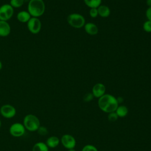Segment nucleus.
Wrapping results in <instances>:
<instances>
[{"label":"nucleus","mask_w":151,"mask_h":151,"mask_svg":"<svg viewBox=\"0 0 151 151\" xmlns=\"http://www.w3.org/2000/svg\"><path fill=\"white\" fill-rule=\"evenodd\" d=\"M0 113L4 118L11 119L16 115L17 110L12 105L6 104L2 106L0 108Z\"/></svg>","instance_id":"6e6552de"},{"label":"nucleus","mask_w":151,"mask_h":151,"mask_svg":"<svg viewBox=\"0 0 151 151\" xmlns=\"http://www.w3.org/2000/svg\"><path fill=\"white\" fill-rule=\"evenodd\" d=\"M106 92L105 86L100 83L96 84L92 88V94L94 97L100 98Z\"/></svg>","instance_id":"9d476101"},{"label":"nucleus","mask_w":151,"mask_h":151,"mask_svg":"<svg viewBox=\"0 0 151 151\" xmlns=\"http://www.w3.org/2000/svg\"><path fill=\"white\" fill-rule=\"evenodd\" d=\"M45 10V5L43 0H29L27 11L32 17L39 18L42 16Z\"/></svg>","instance_id":"f03ea898"},{"label":"nucleus","mask_w":151,"mask_h":151,"mask_svg":"<svg viewBox=\"0 0 151 151\" xmlns=\"http://www.w3.org/2000/svg\"><path fill=\"white\" fill-rule=\"evenodd\" d=\"M118 117H118L117 114H116V113L115 111L109 113V114H108V116H107L108 120L109 122H116L117 120Z\"/></svg>","instance_id":"412c9836"},{"label":"nucleus","mask_w":151,"mask_h":151,"mask_svg":"<svg viewBox=\"0 0 151 151\" xmlns=\"http://www.w3.org/2000/svg\"><path fill=\"white\" fill-rule=\"evenodd\" d=\"M89 14L91 18H96L99 15L97 8H90Z\"/></svg>","instance_id":"393cba45"},{"label":"nucleus","mask_w":151,"mask_h":151,"mask_svg":"<svg viewBox=\"0 0 151 151\" xmlns=\"http://www.w3.org/2000/svg\"><path fill=\"white\" fill-rule=\"evenodd\" d=\"M143 28L145 31L151 32V21L149 20L145 21L143 25Z\"/></svg>","instance_id":"4be33fe9"},{"label":"nucleus","mask_w":151,"mask_h":151,"mask_svg":"<svg viewBox=\"0 0 151 151\" xmlns=\"http://www.w3.org/2000/svg\"><path fill=\"white\" fill-rule=\"evenodd\" d=\"M11 33V26L7 21L0 20V37H5Z\"/></svg>","instance_id":"9b49d317"},{"label":"nucleus","mask_w":151,"mask_h":151,"mask_svg":"<svg viewBox=\"0 0 151 151\" xmlns=\"http://www.w3.org/2000/svg\"><path fill=\"white\" fill-rule=\"evenodd\" d=\"M116 99H117V101L118 103H122L123 101V98L121 97H119L118 98H116Z\"/></svg>","instance_id":"bb28decb"},{"label":"nucleus","mask_w":151,"mask_h":151,"mask_svg":"<svg viewBox=\"0 0 151 151\" xmlns=\"http://www.w3.org/2000/svg\"><path fill=\"white\" fill-rule=\"evenodd\" d=\"M32 17L28 11H21L17 15V19L22 23H27Z\"/></svg>","instance_id":"f8f14e48"},{"label":"nucleus","mask_w":151,"mask_h":151,"mask_svg":"<svg viewBox=\"0 0 151 151\" xmlns=\"http://www.w3.org/2000/svg\"><path fill=\"white\" fill-rule=\"evenodd\" d=\"M2 62L0 60V70L2 69Z\"/></svg>","instance_id":"c85d7f7f"},{"label":"nucleus","mask_w":151,"mask_h":151,"mask_svg":"<svg viewBox=\"0 0 151 151\" xmlns=\"http://www.w3.org/2000/svg\"><path fill=\"white\" fill-rule=\"evenodd\" d=\"M146 16L147 20L151 21V7H149L146 11Z\"/></svg>","instance_id":"a878e982"},{"label":"nucleus","mask_w":151,"mask_h":151,"mask_svg":"<svg viewBox=\"0 0 151 151\" xmlns=\"http://www.w3.org/2000/svg\"><path fill=\"white\" fill-rule=\"evenodd\" d=\"M41 22L38 18L31 17L27 22V28L30 32L34 34H38L41 29Z\"/></svg>","instance_id":"0eeeda50"},{"label":"nucleus","mask_w":151,"mask_h":151,"mask_svg":"<svg viewBox=\"0 0 151 151\" xmlns=\"http://www.w3.org/2000/svg\"><path fill=\"white\" fill-rule=\"evenodd\" d=\"M32 151H49V148L45 143L38 142L34 144L32 147Z\"/></svg>","instance_id":"dca6fc26"},{"label":"nucleus","mask_w":151,"mask_h":151,"mask_svg":"<svg viewBox=\"0 0 151 151\" xmlns=\"http://www.w3.org/2000/svg\"><path fill=\"white\" fill-rule=\"evenodd\" d=\"M81 151H98L97 149L93 145H85L82 149Z\"/></svg>","instance_id":"5701e85b"},{"label":"nucleus","mask_w":151,"mask_h":151,"mask_svg":"<svg viewBox=\"0 0 151 151\" xmlns=\"http://www.w3.org/2000/svg\"><path fill=\"white\" fill-rule=\"evenodd\" d=\"M84 2L90 8H97L101 5V0H84Z\"/></svg>","instance_id":"a211bd4d"},{"label":"nucleus","mask_w":151,"mask_h":151,"mask_svg":"<svg viewBox=\"0 0 151 151\" xmlns=\"http://www.w3.org/2000/svg\"><path fill=\"white\" fill-rule=\"evenodd\" d=\"M14 13V8L9 4H5L0 6V20L7 21L10 19Z\"/></svg>","instance_id":"39448f33"},{"label":"nucleus","mask_w":151,"mask_h":151,"mask_svg":"<svg viewBox=\"0 0 151 151\" xmlns=\"http://www.w3.org/2000/svg\"><path fill=\"white\" fill-rule=\"evenodd\" d=\"M25 128L23 123L15 122L12 124L9 128L10 134L15 137H19L23 136L25 133Z\"/></svg>","instance_id":"423d86ee"},{"label":"nucleus","mask_w":151,"mask_h":151,"mask_svg":"<svg viewBox=\"0 0 151 151\" xmlns=\"http://www.w3.org/2000/svg\"><path fill=\"white\" fill-rule=\"evenodd\" d=\"M23 124L25 129L29 132L37 131L41 126L38 117L32 114H28L24 117Z\"/></svg>","instance_id":"7ed1b4c3"},{"label":"nucleus","mask_w":151,"mask_h":151,"mask_svg":"<svg viewBox=\"0 0 151 151\" xmlns=\"http://www.w3.org/2000/svg\"><path fill=\"white\" fill-rule=\"evenodd\" d=\"M60 142L59 138L55 136H52L47 138L45 142V144L48 148H55L57 147Z\"/></svg>","instance_id":"4468645a"},{"label":"nucleus","mask_w":151,"mask_h":151,"mask_svg":"<svg viewBox=\"0 0 151 151\" xmlns=\"http://www.w3.org/2000/svg\"><path fill=\"white\" fill-rule=\"evenodd\" d=\"M115 112L117 114L118 117H125L128 113V109L124 105H121L117 107Z\"/></svg>","instance_id":"f3484780"},{"label":"nucleus","mask_w":151,"mask_h":151,"mask_svg":"<svg viewBox=\"0 0 151 151\" xmlns=\"http://www.w3.org/2000/svg\"><path fill=\"white\" fill-rule=\"evenodd\" d=\"M84 29L86 32L91 35H94L98 33L99 29L97 26L92 22H88L84 25Z\"/></svg>","instance_id":"ddd939ff"},{"label":"nucleus","mask_w":151,"mask_h":151,"mask_svg":"<svg viewBox=\"0 0 151 151\" xmlns=\"http://www.w3.org/2000/svg\"><path fill=\"white\" fill-rule=\"evenodd\" d=\"M68 151H76L74 149H68Z\"/></svg>","instance_id":"c756f323"},{"label":"nucleus","mask_w":151,"mask_h":151,"mask_svg":"<svg viewBox=\"0 0 151 151\" xmlns=\"http://www.w3.org/2000/svg\"><path fill=\"white\" fill-rule=\"evenodd\" d=\"M146 4L149 7H151V0H146Z\"/></svg>","instance_id":"cd10ccee"},{"label":"nucleus","mask_w":151,"mask_h":151,"mask_svg":"<svg viewBox=\"0 0 151 151\" xmlns=\"http://www.w3.org/2000/svg\"><path fill=\"white\" fill-rule=\"evenodd\" d=\"M61 142L63 146L67 149H74L76 145L75 138L73 136L68 134H64L61 137Z\"/></svg>","instance_id":"1a4fd4ad"},{"label":"nucleus","mask_w":151,"mask_h":151,"mask_svg":"<svg viewBox=\"0 0 151 151\" xmlns=\"http://www.w3.org/2000/svg\"><path fill=\"white\" fill-rule=\"evenodd\" d=\"M98 11V14L100 17L103 18H107L108 17L110 14V8L104 5H101L97 8Z\"/></svg>","instance_id":"2eb2a0df"},{"label":"nucleus","mask_w":151,"mask_h":151,"mask_svg":"<svg viewBox=\"0 0 151 151\" xmlns=\"http://www.w3.org/2000/svg\"><path fill=\"white\" fill-rule=\"evenodd\" d=\"M1 124H2V123H1V120H0V129H1Z\"/></svg>","instance_id":"7c9ffc66"},{"label":"nucleus","mask_w":151,"mask_h":151,"mask_svg":"<svg viewBox=\"0 0 151 151\" xmlns=\"http://www.w3.org/2000/svg\"><path fill=\"white\" fill-rule=\"evenodd\" d=\"M38 134H39L41 136H45L48 134V129H47L46 127L44 126H40L39 127V128L38 129V130H37Z\"/></svg>","instance_id":"aec40b11"},{"label":"nucleus","mask_w":151,"mask_h":151,"mask_svg":"<svg viewBox=\"0 0 151 151\" xmlns=\"http://www.w3.org/2000/svg\"><path fill=\"white\" fill-rule=\"evenodd\" d=\"M24 3V0H10L9 4L14 8H18L21 7Z\"/></svg>","instance_id":"6ab92c4d"},{"label":"nucleus","mask_w":151,"mask_h":151,"mask_svg":"<svg viewBox=\"0 0 151 151\" xmlns=\"http://www.w3.org/2000/svg\"><path fill=\"white\" fill-rule=\"evenodd\" d=\"M94 97L93 96L92 93H88L87 94H86L84 97H83V100L86 102H89L91 100H92L93 99Z\"/></svg>","instance_id":"b1692460"},{"label":"nucleus","mask_w":151,"mask_h":151,"mask_svg":"<svg viewBox=\"0 0 151 151\" xmlns=\"http://www.w3.org/2000/svg\"><path fill=\"white\" fill-rule=\"evenodd\" d=\"M67 22L72 27L75 28H80L85 25V18L81 14L73 13L68 16Z\"/></svg>","instance_id":"20e7f679"},{"label":"nucleus","mask_w":151,"mask_h":151,"mask_svg":"<svg viewBox=\"0 0 151 151\" xmlns=\"http://www.w3.org/2000/svg\"><path fill=\"white\" fill-rule=\"evenodd\" d=\"M98 105L103 111L109 113L116 111L119 103L114 96L110 94H105L99 99Z\"/></svg>","instance_id":"f257e3e1"}]
</instances>
